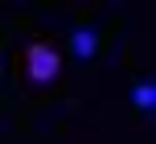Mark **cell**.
Instances as JSON below:
<instances>
[{
  "mask_svg": "<svg viewBox=\"0 0 156 144\" xmlns=\"http://www.w3.org/2000/svg\"><path fill=\"white\" fill-rule=\"evenodd\" d=\"M62 49L45 37H33L16 49V87L25 95H45L58 78H62Z\"/></svg>",
  "mask_w": 156,
  "mask_h": 144,
  "instance_id": "obj_1",
  "label": "cell"
},
{
  "mask_svg": "<svg viewBox=\"0 0 156 144\" xmlns=\"http://www.w3.org/2000/svg\"><path fill=\"white\" fill-rule=\"evenodd\" d=\"M132 107H136V115L152 120V111H156V82H152V74H144V78L132 82Z\"/></svg>",
  "mask_w": 156,
  "mask_h": 144,
  "instance_id": "obj_2",
  "label": "cell"
},
{
  "mask_svg": "<svg viewBox=\"0 0 156 144\" xmlns=\"http://www.w3.org/2000/svg\"><path fill=\"white\" fill-rule=\"evenodd\" d=\"M70 54L82 58V62H94V54H99V33H94L90 25H78L70 33Z\"/></svg>",
  "mask_w": 156,
  "mask_h": 144,
  "instance_id": "obj_3",
  "label": "cell"
}]
</instances>
